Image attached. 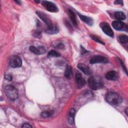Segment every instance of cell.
Returning <instances> with one entry per match:
<instances>
[{
	"instance_id": "9a60e30c",
	"label": "cell",
	"mask_w": 128,
	"mask_h": 128,
	"mask_svg": "<svg viewBox=\"0 0 128 128\" xmlns=\"http://www.w3.org/2000/svg\"><path fill=\"white\" fill-rule=\"evenodd\" d=\"M78 16H79L80 20L82 22L86 23L88 25L92 26L93 24L94 20H93V19L92 18L89 17V16H84V15H82V14H78Z\"/></svg>"
},
{
	"instance_id": "cb8c5ba5",
	"label": "cell",
	"mask_w": 128,
	"mask_h": 128,
	"mask_svg": "<svg viewBox=\"0 0 128 128\" xmlns=\"http://www.w3.org/2000/svg\"><path fill=\"white\" fill-rule=\"evenodd\" d=\"M34 36L36 37V38H40L42 36V32L40 31L36 30L34 32Z\"/></svg>"
},
{
	"instance_id": "30bf717a",
	"label": "cell",
	"mask_w": 128,
	"mask_h": 128,
	"mask_svg": "<svg viewBox=\"0 0 128 128\" xmlns=\"http://www.w3.org/2000/svg\"><path fill=\"white\" fill-rule=\"evenodd\" d=\"M78 68L85 74L90 75L92 74V71L90 68L84 64L79 63L78 64Z\"/></svg>"
},
{
	"instance_id": "5b68a950",
	"label": "cell",
	"mask_w": 128,
	"mask_h": 128,
	"mask_svg": "<svg viewBox=\"0 0 128 128\" xmlns=\"http://www.w3.org/2000/svg\"><path fill=\"white\" fill-rule=\"evenodd\" d=\"M9 64L12 68H18L21 66L22 61L19 56H12L9 59Z\"/></svg>"
},
{
	"instance_id": "d4e9b609",
	"label": "cell",
	"mask_w": 128,
	"mask_h": 128,
	"mask_svg": "<svg viewBox=\"0 0 128 128\" xmlns=\"http://www.w3.org/2000/svg\"><path fill=\"white\" fill-rule=\"evenodd\" d=\"M118 60L119 62H120V64L122 65V67L123 69L124 70V71H125L126 73V74H127V70H126V67L124 66V64L123 62H122V60H120V58H118Z\"/></svg>"
},
{
	"instance_id": "8992f818",
	"label": "cell",
	"mask_w": 128,
	"mask_h": 128,
	"mask_svg": "<svg viewBox=\"0 0 128 128\" xmlns=\"http://www.w3.org/2000/svg\"><path fill=\"white\" fill-rule=\"evenodd\" d=\"M100 26L104 33L110 37H113L114 34L111 27L106 22H102L100 24Z\"/></svg>"
},
{
	"instance_id": "44dd1931",
	"label": "cell",
	"mask_w": 128,
	"mask_h": 128,
	"mask_svg": "<svg viewBox=\"0 0 128 128\" xmlns=\"http://www.w3.org/2000/svg\"><path fill=\"white\" fill-rule=\"evenodd\" d=\"M60 56V54L56 51L52 50H50L48 54V57H58Z\"/></svg>"
},
{
	"instance_id": "ffe728a7",
	"label": "cell",
	"mask_w": 128,
	"mask_h": 128,
	"mask_svg": "<svg viewBox=\"0 0 128 128\" xmlns=\"http://www.w3.org/2000/svg\"><path fill=\"white\" fill-rule=\"evenodd\" d=\"M54 112L52 110H48V111H45L43 112H42L40 116L42 118H49L52 116L54 114Z\"/></svg>"
},
{
	"instance_id": "8fae6325",
	"label": "cell",
	"mask_w": 128,
	"mask_h": 128,
	"mask_svg": "<svg viewBox=\"0 0 128 128\" xmlns=\"http://www.w3.org/2000/svg\"><path fill=\"white\" fill-rule=\"evenodd\" d=\"M30 50L33 53L36 54H40L46 52V50L44 46H40L38 47H35L34 46H31L30 47Z\"/></svg>"
},
{
	"instance_id": "603a6c76",
	"label": "cell",
	"mask_w": 128,
	"mask_h": 128,
	"mask_svg": "<svg viewBox=\"0 0 128 128\" xmlns=\"http://www.w3.org/2000/svg\"><path fill=\"white\" fill-rule=\"evenodd\" d=\"M91 37V38L94 40V41L98 42V43H100L102 44H104V42L100 39L98 36H94V35H90V36Z\"/></svg>"
},
{
	"instance_id": "2e32d148",
	"label": "cell",
	"mask_w": 128,
	"mask_h": 128,
	"mask_svg": "<svg viewBox=\"0 0 128 128\" xmlns=\"http://www.w3.org/2000/svg\"><path fill=\"white\" fill-rule=\"evenodd\" d=\"M76 114V110L74 108H72L68 114V121L70 125H72L74 124V116Z\"/></svg>"
},
{
	"instance_id": "ac0fdd59",
	"label": "cell",
	"mask_w": 128,
	"mask_h": 128,
	"mask_svg": "<svg viewBox=\"0 0 128 128\" xmlns=\"http://www.w3.org/2000/svg\"><path fill=\"white\" fill-rule=\"evenodd\" d=\"M114 16L116 20L120 21L124 20L126 18L125 14L122 12H120V11L116 12L114 14Z\"/></svg>"
},
{
	"instance_id": "6da1fadb",
	"label": "cell",
	"mask_w": 128,
	"mask_h": 128,
	"mask_svg": "<svg viewBox=\"0 0 128 128\" xmlns=\"http://www.w3.org/2000/svg\"><path fill=\"white\" fill-rule=\"evenodd\" d=\"M88 82L90 88L94 90L102 88L104 86L102 78L98 76H91L89 78Z\"/></svg>"
},
{
	"instance_id": "d6986e66",
	"label": "cell",
	"mask_w": 128,
	"mask_h": 128,
	"mask_svg": "<svg viewBox=\"0 0 128 128\" xmlns=\"http://www.w3.org/2000/svg\"><path fill=\"white\" fill-rule=\"evenodd\" d=\"M72 68L70 66L67 65L64 72V76L67 78H70L72 74Z\"/></svg>"
},
{
	"instance_id": "83f0119b",
	"label": "cell",
	"mask_w": 128,
	"mask_h": 128,
	"mask_svg": "<svg viewBox=\"0 0 128 128\" xmlns=\"http://www.w3.org/2000/svg\"><path fill=\"white\" fill-rule=\"evenodd\" d=\"M5 78L6 80H8L9 81H10V80H12V76L10 75V74H6L5 76Z\"/></svg>"
},
{
	"instance_id": "484cf974",
	"label": "cell",
	"mask_w": 128,
	"mask_h": 128,
	"mask_svg": "<svg viewBox=\"0 0 128 128\" xmlns=\"http://www.w3.org/2000/svg\"><path fill=\"white\" fill-rule=\"evenodd\" d=\"M56 48L58 49H62L64 48V45L62 43H59L56 46Z\"/></svg>"
},
{
	"instance_id": "52a82bcc",
	"label": "cell",
	"mask_w": 128,
	"mask_h": 128,
	"mask_svg": "<svg viewBox=\"0 0 128 128\" xmlns=\"http://www.w3.org/2000/svg\"><path fill=\"white\" fill-rule=\"evenodd\" d=\"M108 62V59L102 56H95L92 58L90 60V62L91 64H94L98 63L106 64Z\"/></svg>"
},
{
	"instance_id": "7a4b0ae2",
	"label": "cell",
	"mask_w": 128,
	"mask_h": 128,
	"mask_svg": "<svg viewBox=\"0 0 128 128\" xmlns=\"http://www.w3.org/2000/svg\"><path fill=\"white\" fill-rule=\"evenodd\" d=\"M106 102L112 105H118L122 102V98L120 96L114 92H110L106 96Z\"/></svg>"
},
{
	"instance_id": "ba28073f",
	"label": "cell",
	"mask_w": 128,
	"mask_h": 128,
	"mask_svg": "<svg viewBox=\"0 0 128 128\" xmlns=\"http://www.w3.org/2000/svg\"><path fill=\"white\" fill-rule=\"evenodd\" d=\"M59 31V28L58 26L56 24L52 23L47 26V27L46 29V33L49 34H57Z\"/></svg>"
},
{
	"instance_id": "5bb4252c",
	"label": "cell",
	"mask_w": 128,
	"mask_h": 128,
	"mask_svg": "<svg viewBox=\"0 0 128 128\" xmlns=\"http://www.w3.org/2000/svg\"><path fill=\"white\" fill-rule=\"evenodd\" d=\"M118 74L114 70L109 71L106 74V78L110 80H116L118 79Z\"/></svg>"
},
{
	"instance_id": "3957f363",
	"label": "cell",
	"mask_w": 128,
	"mask_h": 128,
	"mask_svg": "<svg viewBox=\"0 0 128 128\" xmlns=\"http://www.w3.org/2000/svg\"><path fill=\"white\" fill-rule=\"evenodd\" d=\"M4 92L6 96L11 100H14L18 98V90L16 88L12 86H6L4 88Z\"/></svg>"
},
{
	"instance_id": "4fadbf2b",
	"label": "cell",
	"mask_w": 128,
	"mask_h": 128,
	"mask_svg": "<svg viewBox=\"0 0 128 128\" xmlns=\"http://www.w3.org/2000/svg\"><path fill=\"white\" fill-rule=\"evenodd\" d=\"M112 26L113 28L118 30H124L125 26H127L125 25V24L120 20H114L112 22Z\"/></svg>"
},
{
	"instance_id": "e0dca14e",
	"label": "cell",
	"mask_w": 128,
	"mask_h": 128,
	"mask_svg": "<svg viewBox=\"0 0 128 128\" xmlns=\"http://www.w3.org/2000/svg\"><path fill=\"white\" fill-rule=\"evenodd\" d=\"M68 14L71 20V22L76 27L78 26V22L76 20V15L73 12L72 10L70 9H68Z\"/></svg>"
},
{
	"instance_id": "9c48e42d",
	"label": "cell",
	"mask_w": 128,
	"mask_h": 128,
	"mask_svg": "<svg viewBox=\"0 0 128 128\" xmlns=\"http://www.w3.org/2000/svg\"><path fill=\"white\" fill-rule=\"evenodd\" d=\"M75 80L78 88H81L86 84L85 80L82 78V74L79 72H77L76 74Z\"/></svg>"
},
{
	"instance_id": "4316f807",
	"label": "cell",
	"mask_w": 128,
	"mask_h": 128,
	"mask_svg": "<svg viewBox=\"0 0 128 128\" xmlns=\"http://www.w3.org/2000/svg\"><path fill=\"white\" fill-rule=\"evenodd\" d=\"M22 128H32V126L28 123H24L22 125Z\"/></svg>"
},
{
	"instance_id": "7402d4cb",
	"label": "cell",
	"mask_w": 128,
	"mask_h": 128,
	"mask_svg": "<svg viewBox=\"0 0 128 128\" xmlns=\"http://www.w3.org/2000/svg\"><path fill=\"white\" fill-rule=\"evenodd\" d=\"M118 40L122 44H126L128 40V36L126 35H120L118 38Z\"/></svg>"
},
{
	"instance_id": "7c38bea8",
	"label": "cell",
	"mask_w": 128,
	"mask_h": 128,
	"mask_svg": "<svg viewBox=\"0 0 128 128\" xmlns=\"http://www.w3.org/2000/svg\"><path fill=\"white\" fill-rule=\"evenodd\" d=\"M36 13L38 16L46 24L47 26L52 23L50 18L46 14L43 13L42 12H36Z\"/></svg>"
},
{
	"instance_id": "277c9868",
	"label": "cell",
	"mask_w": 128,
	"mask_h": 128,
	"mask_svg": "<svg viewBox=\"0 0 128 128\" xmlns=\"http://www.w3.org/2000/svg\"><path fill=\"white\" fill-rule=\"evenodd\" d=\"M42 4L48 12H56L58 10V6L54 3L51 2L44 0L42 2Z\"/></svg>"
},
{
	"instance_id": "f1b7e54d",
	"label": "cell",
	"mask_w": 128,
	"mask_h": 128,
	"mask_svg": "<svg viewBox=\"0 0 128 128\" xmlns=\"http://www.w3.org/2000/svg\"><path fill=\"white\" fill-rule=\"evenodd\" d=\"M114 3L116 4H122V5L123 4V2L122 0H115Z\"/></svg>"
}]
</instances>
